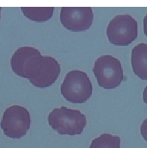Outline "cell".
Returning <instances> with one entry per match:
<instances>
[{
  "instance_id": "7",
  "label": "cell",
  "mask_w": 147,
  "mask_h": 148,
  "mask_svg": "<svg viewBox=\"0 0 147 148\" xmlns=\"http://www.w3.org/2000/svg\"><path fill=\"white\" fill-rule=\"evenodd\" d=\"M60 19L63 26L70 31H86L92 25L93 10L90 7H63Z\"/></svg>"
},
{
  "instance_id": "1",
  "label": "cell",
  "mask_w": 147,
  "mask_h": 148,
  "mask_svg": "<svg viewBox=\"0 0 147 148\" xmlns=\"http://www.w3.org/2000/svg\"><path fill=\"white\" fill-rule=\"evenodd\" d=\"M11 66L16 75L28 79L37 88H47L58 79L61 66L53 57L42 56L38 49L30 46L19 48L13 54Z\"/></svg>"
},
{
  "instance_id": "11",
  "label": "cell",
  "mask_w": 147,
  "mask_h": 148,
  "mask_svg": "<svg viewBox=\"0 0 147 148\" xmlns=\"http://www.w3.org/2000/svg\"><path fill=\"white\" fill-rule=\"evenodd\" d=\"M140 133L143 138L147 141V119H144L140 127Z\"/></svg>"
},
{
  "instance_id": "2",
  "label": "cell",
  "mask_w": 147,
  "mask_h": 148,
  "mask_svg": "<svg viewBox=\"0 0 147 148\" xmlns=\"http://www.w3.org/2000/svg\"><path fill=\"white\" fill-rule=\"evenodd\" d=\"M50 126L61 135H75L82 134L87 124L86 117L79 110L66 107L53 109L49 113Z\"/></svg>"
},
{
  "instance_id": "6",
  "label": "cell",
  "mask_w": 147,
  "mask_h": 148,
  "mask_svg": "<svg viewBox=\"0 0 147 148\" xmlns=\"http://www.w3.org/2000/svg\"><path fill=\"white\" fill-rule=\"evenodd\" d=\"M30 124L29 111L24 107L13 105L4 111L0 125L6 136L20 139L26 134Z\"/></svg>"
},
{
  "instance_id": "5",
  "label": "cell",
  "mask_w": 147,
  "mask_h": 148,
  "mask_svg": "<svg viewBox=\"0 0 147 148\" xmlns=\"http://www.w3.org/2000/svg\"><path fill=\"white\" fill-rule=\"evenodd\" d=\"M108 38L116 46H128L138 36V23L129 14L115 16L106 29Z\"/></svg>"
},
{
  "instance_id": "10",
  "label": "cell",
  "mask_w": 147,
  "mask_h": 148,
  "mask_svg": "<svg viewBox=\"0 0 147 148\" xmlns=\"http://www.w3.org/2000/svg\"><path fill=\"white\" fill-rule=\"evenodd\" d=\"M119 136L104 134L91 141L89 148H121Z\"/></svg>"
},
{
  "instance_id": "14",
  "label": "cell",
  "mask_w": 147,
  "mask_h": 148,
  "mask_svg": "<svg viewBox=\"0 0 147 148\" xmlns=\"http://www.w3.org/2000/svg\"><path fill=\"white\" fill-rule=\"evenodd\" d=\"M1 8H0V18H1Z\"/></svg>"
},
{
  "instance_id": "8",
  "label": "cell",
  "mask_w": 147,
  "mask_h": 148,
  "mask_svg": "<svg viewBox=\"0 0 147 148\" xmlns=\"http://www.w3.org/2000/svg\"><path fill=\"white\" fill-rule=\"evenodd\" d=\"M131 64L135 75L142 80H147V44L140 43L132 50Z\"/></svg>"
},
{
  "instance_id": "4",
  "label": "cell",
  "mask_w": 147,
  "mask_h": 148,
  "mask_svg": "<svg viewBox=\"0 0 147 148\" xmlns=\"http://www.w3.org/2000/svg\"><path fill=\"white\" fill-rule=\"evenodd\" d=\"M93 72L99 86L113 89L120 85L124 79L120 61L111 55H103L95 60Z\"/></svg>"
},
{
  "instance_id": "9",
  "label": "cell",
  "mask_w": 147,
  "mask_h": 148,
  "mask_svg": "<svg viewBox=\"0 0 147 148\" xmlns=\"http://www.w3.org/2000/svg\"><path fill=\"white\" fill-rule=\"evenodd\" d=\"M22 13L29 20L37 22H44L52 18L55 8H20Z\"/></svg>"
},
{
  "instance_id": "13",
  "label": "cell",
  "mask_w": 147,
  "mask_h": 148,
  "mask_svg": "<svg viewBox=\"0 0 147 148\" xmlns=\"http://www.w3.org/2000/svg\"><path fill=\"white\" fill-rule=\"evenodd\" d=\"M143 101L147 105V86L144 88L143 91Z\"/></svg>"
},
{
  "instance_id": "12",
  "label": "cell",
  "mask_w": 147,
  "mask_h": 148,
  "mask_svg": "<svg viewBox=\"0 0 147 148\" xmlns=\"http://www.w3.org/2000/svg\"><path fill=\"white\" fill-rule=\"evenodd\" d=\"M143 25H144V34H145L146 36L147 37V14L146 15L145 17H144V18Z\"/></svg>"
},
{
  "instance_id": "3",
  "label": "cell",
  "mask_w": 147,
  "mask_h": 148,
  "mask_svg": "<svg viewBox=\"0 0 147 148\" xmlns=\"http://www.w3.org/2000/svg\"><path fill=\"white\" fill-rule=\"evenodd\" d=\"M61 92L67 101L81 104L86 102L92 95V83L86 73L73 70L66 75Z\"/></svg>"
}]
</instances>
